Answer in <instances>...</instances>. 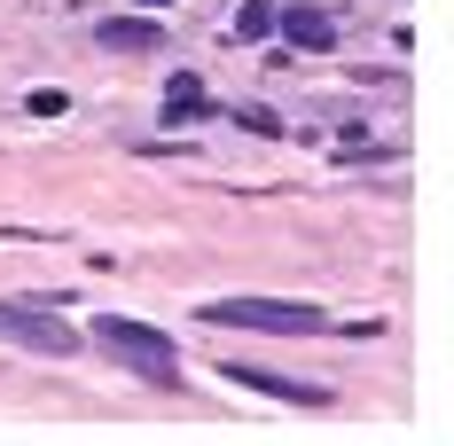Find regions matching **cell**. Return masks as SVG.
<instances>
[{
  "instance_id": "cell-1",
  "label": "cell",
  "mask_w": 454,
  "mask_h": 446,
  "mask_svg": "<svg viewBox=\"0 0 454 446\" xmlns=\"http://www.w3.org/2000/svg\"><path fill=\"white\" fill-rule=\"evenodd\" d=\"M87 337L102 345V353H118L126 368H141L157 392H173V384H181V376H173V337H165V329H149V321H126V313H94Z\"/></svg>"
},
{
  "instance_id": "cell-2",
  "label": "cell",
  "mask_w": 454,
  "mask_h": 446,
  "mask_svg": "<svg viewBox=\"0 0 454 446\" xmlns=\"http://www.w3.org/2000/svg\"><path fill=\"white\" fill-rule=\"evenodd\" d=\"M196 321L204 329H274V337H321L329 329L314 306H290V298H204Z\"/></svg>"
},
{
  "instance_id": "cell-3",
  "label": "cell",
  "mask_w": 454,
  "mask_h": 446,
  "mask_svg": "<svg viewBox=\"0 0 454 446\" xmlns=\"http://www.w3.org/2000/svg\"><path fill=\"white\" fill-rule=\"evenodd\" d=\"M0 337L8 345H24V353H40V360H71L79 345H87V329H71V321H55L47 306H0Z\"/></svg>"
},
{
  "instance_id": "cell-4",
  "label": "cell",
  "mask_w": 454,
  "mask_h": 446,
  "mask_svg": "<svg viewBox=\"0 0 454 446\" xmlns=\"http://www.w3.org/2000/svg\"><path fill=\"white\" fill-rule=\"evenodd\" d=\"M227 384H243V392H259V400H282V407H337L329 384H306V376H282V368H259V360H220Z\"/></svg>"
},
{
  "instance_id": "cell-5",
  "label": "cell",
  "mask_w": 454,
  "mask_h": 446,
  "mask_svg": "<svg viewBox=\"0 0 454 446\" xmlns=\"http://www.w3.org/2000/svg\"><path fill=\"white\" fill-rule=\"evenodd\" d=\"M274 32L298 47V55H337V40H345V24L329 8H306V0L298 8H274Z\"/></svg>"
},
{
  "instance_id": "cell-6",
  "label": "cell",
  "mask_w": 454,
  "mask_h": 446,
  "mask_svg": "<svg viewBox=\"0 0 454 446\" xmlns=\"http://www.w3.org/2000/svg\"><path fill=\"white\" fill-rule=\"evenodd\" d=\"M204 118H212V87L196 71H173L165 79V126H204Z\"/></svg>"
},
{
  "instance_id": "cell-7",
  "label": "cell",
  "mask_w": 454,
  "mask_h": 446,
  "mask_svg": "<svg viewBox=\"0 0 454 446\" xmlns=\"http://www.w3.org/2000/svg\"><path fill=\"white\" fill-rule=\"evenodd\" d=\"M94 40L118 47V55H149V47H165V24H141V16H102V24H94Z\"/></svg>"
},
{
  "instance_id": "cell-8",
  "label": "cell",
  "mask_w": 454,
  "mask_h": 446,
  "mask_svg": "<svg viewBox=\"0 0 454 446\" xmlns=\"http://www.w3.org/2000/svg\"><path fill=\"white\" fill-rule=\"evenodd\" d=\"M274 32V8L267 0H243V16H235V40H267Z\"/></svg>"
},
{
  "instance_id": "cell-9",
  "label": "cell",
  "mask_w": 454,
  "mask_h": 446,
  "mask_svg": "<svg viewBox=\"0 0 454 446\" xmlns=\"http://www.w3.org/2000/svg\"><path fill=\"white\" fill-rule=\"evenodd\" d=\"M400 149L392 141H353V149H337V165H392Z\"/></svg>"
},
{
  "instance_id": "cell-10",
  "label": "cell",
  "mask_w": 454,
  "mask_h": 446,
  "mask_svg": "<svg viewBox=\"0 0 454 446\" xmlns=\"http://www.w3.org/2000/svg\"><path fill=\"white\" fill-rule=\"evenodd\" d=\"M235 126H243V134H259V141H282V118L259 110V102H251V110H235Z\"/></svg>"
},
{
  "instance_id": "cell-11",
  "label": "cell",
  "mask_w": 454,
  "mask_h": 446,
  "mask_svg": "<svg viewBox=\"0 0 454 446\" xmlns=\"http://www.w3.org/2000/svg\"><path fill=\"white\" fill-rule=\"evenodd\" d=\"M63 102H71L63 87H32V94H24V110H32V118H63Z\"/></svg>"
},
{
  "instance_id": "cell-12",
  "label": "cell",
  "mask_w": 454,
  "mask_h": 446,
  "mask_svg": "<svg viewBox=\"0 0 454 446\" xmlns=\"http://www.w3.org/2000/svg\"><path fill=\"white\" fill-rule=\"evenodd\" d=\"M141 8H165V0H141Z\"/></svg>"
}]
</instances>
